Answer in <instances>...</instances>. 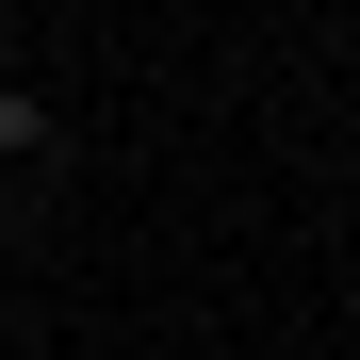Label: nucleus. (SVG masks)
Here are the masks:
<instances>
[{
    "instance_id": "f257e3e1",
    "label": "nucleus",
    "mask_w": 360,
    "mask_h": 360,
    "mask_svg": "<svg viewBox=\"0 0 360 360\" xmlns=\"http://www.w3.org/2000/svg\"><path fill=\"white\" fill-rule=\"evenodd\" d=\"M33 148H49V115H33L17 82H0V164H33Z\"/></svg>"
}]
</instances>
